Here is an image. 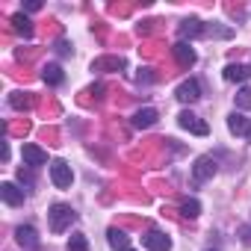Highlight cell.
Here are the masks:
<instances>
[{"instance_id": "6da1fadb", "label": "cell", "mask_w": 251, "mask_h": 251, "mask_svg": "<svg viewBox=\"0 0 251 251\" xmlns=\"http://www.w3.org/2000/svg\"><path fill=\"white\" fill-rule=\"evenodd\" d=\"M48 222H50V230H53V233H65V230L77 222V213H74L68 204H53L50 213H48Z\"/></svg>"}, {"instance_id": "7a4b0ae2", "label": "cell", "mask_w": 251, "mask_h": 251, "mask_svg": "<svg viewBox=\"0 0 251 251\" xmlns=\"http://www.w3.org/2000/svg\"><path fill=\"white\" fill-rule=\"evenodd\" d=\"M50 180H53V186H56V189H68V186H71V180H74L71 166H68L65 160H53V163H50Z\"/></svg>"}, {"instance_id": "3957f363", "label": "cell", "mask_w": 251, "mask_h": 251, "mask_svg": "<svg viewBox=\"0 0 251 251\" xmlns=\"http://www.w3.org/2000/svg\"><path fill=\"white\" fill-rule=\"evenodd\" d=\"M177 124L183 130H189V133H195V136H207L210 133V127H207V121H201L195 112H189V109H183L180 115H177Z\"/></svg>"}, {"instance_id": "277c9868", "label": "cell", "mask_w": 251, "mask_h": 251, "mask_svg": "<svg viewBox=\"0 0 251 251\" xmlns=\"http://www.w3.org/2000/svg\"><path fill=\"white\" fill-rule=\"evenodd\" d=\"M227 130L233 136H242V139L251 142V118H245L242 112H230L227 115Z\"/></svg>"}, {"instance_id": "5b68a950", "label": "cell", "mask_w": 251, "mask_h": 251, "mask_svg": "<svg viewBox=\"0 0 251 251\" xmlns=\"http://www.w3.org/2000/svg\"><path fill=\"white\" fill-rule=\"evenodd\" d=\"M216 172H219V166H216V160H213V157H198V160H195V166H192V175H195V180H198V183H204V180L216 177Z\"/></svg>"}, {"instance_id": "8992f818", "label": "cell", "mask_w": 251, "mask_h": 251, "mask_svg": "<svg viewBox=\"0 0 251 251\" xmlns=\"http://www.w3.org/2000/svg\"><path fill=\"white\" fill-rule=\"evenodd\" d=\"M142 245H145L148 251H169V248H172V239H169L163 230H148V233L142 236Z\"/></svg>"}, {"instance_id": "52a82bcc", "label": "cell", "mask_w": 251, "mask_h": 251, "mask_svg": "<svg viewBox=\"0 0 251 251\" xmlns=\"http://www.w3.org/2000/svg\"><path fill=\"white\" fill-rule=\"evenodd\" d=\"M198 98H201V83L198 80H183L177 86V100L180 103H195Z\"/></svg>"}, {"instance_id": "ba28073f", "label": "cell", "mask_w": 251, "mask_h": 251, "mask_svg": "<svg viewBox=\"0 0 251 251\" xmlns=\"http://www.w3.org/2000/svg\"><path fill=\"white\" fill-rule=\"evenodd\" d=\"M0 198L9 207H18V204H24V189H18V183H12V180H3L0 183Z\"/></svg>"}, {"instance_id": "9c48e42d", "label": "cell", "mask_w": 251, "mask_h": 251, "mask_svg": "<svg viewBox=\"0 0 251 251\" xmlns=\"http://www.w3.org/2000/svg\"><path fill=\"white\" fill-rule=\"evenodd\" d=\"M172 53H175V59L183 65V68H189V65H195V59H198V53H195V48L189 45V42H177L175 48H172Z\"/></svg>"}, {"instance_id": "30bf717a", "label": "cell", "mask_w": 251, "mask_h": 251, "mask_svg": "<svg viewBox=\"0 0 251 251\" xmlns=\"http://www.w3.org/2000/svg\"><path fill=\"white\" fill-rule=\"evenodd\" d=\"M15 236H18V245H21L24 251H36V248H39V233H36V227L21 225V227L15 230Z\"/></svg>"}, {"instance_id": "8fae6325", "label": "cell", "mask_w": 251, "mask_h": 251, "mask_svg": "<svg viewBox=\"0 0 251 251\" xmlns=\"http://www.w3.org/2000/svg\"><path fill=\"white\" fill-rule=\"evenodd\" d=\"M248 77H251V65H242V62L225 65V80L227 83H245Z\"/></svg>"}, {"instance_id": "7c38bea8", "label": "cell", "mask_w": 251, "mask_h": 251, "mask_svg": "<svg viewBox=\"0 0 251 251\" xmlns=\"http://www.w3.org/2000/svg\"><path fill=\"white\" fill-rule=\"evenodd\" d=\"M21 157L27 166H45L48 163V151H42L39 145H24L21 148Z\"/></svg>"}, {"instance_id": "4fadbf2b", "label": "cell", "mask_w": 251, "mask_h": 251, "mask_svg": "<svg viewBox=\"0 0 251 251\" xmlns=\"http://www.w3.org/2000/svg\"><path fill=\"white\" fill-rule=\"evenodd\" d=\"M177 33H180V42H186V39H195V36H204L207 30H204V24H201V21H195V18H189V21H183V24L177 27Z\"/></svg>"}, {"instance_id": "5bb4252c", "label": "cell", "mask_w": 251, "mask_h": 251, "mask_svg": "<svg viewBox=\"0 0 251 251\" xmlns=\"http://www.w3.org/2000/svg\"><path fill=\"white\" fill-rule=\"evenodd\" d=\"M121 68H124L121 56H100L92 62V71H121Z\"/></svg>"}, {"instance_id": "9a60e30c", "label": "cell", "mask_w": 251, "mask_h": 251, "mask_svg": "<svg viewBox=\"0 0 251 251\" xmlns=\"http://www.w3.org/2000/svg\"><path fill=\"white\" fill-rule=\"evenodd\" d=\"M151 124H157V109H151V106H145V109H139V112L133 115V127H139V130H145V127H151Z\"/></svg>"}, {"instance_id": "2e32d148", "label": "cell", "mask_w": 251, "mask_h": 251, "mask_svg": "<svg viewBox=\"0 0 251 251\" xmlns=\"http://www.w3.org/2000/svg\"><path fill=\"white\" fill-rule=\"evenodd\" d=\"M109 245L115 248V251H127L130 248V236L127 233H124V230H118V227H109Z\"/></svg>"}, {"instance_id": "e0dca14e", "label": "cell", "mask_w": 251, "mask_h": 251, "mask_svg": "<svg viewBox=\"0 0 251 251\" xmlns=\"http://www.w3.org/2000/svg\"><path fill=\"white\" fill-rule=\"evenodd\" d=\"M12 27H15V33H18V36H24V39H30V36H33V21H30L24 12L12 15Z\"/></svg>"}, {"instance_id": "ac0fdd59", "label": "cell", "mask_w": 251, "mask_h": 251, "mask_svg": "<svg viewBox=\"0 0 251 251\" xmlns=\"http://www.w3.org/2000/svg\"><path fill=\"white\" fill-rule=\"evenodd\" d=\"M42 80H45L48 86H59V83L65 80V74H62L59 65H45V68H42Z\"/></svg>"}, {"instance_id": "d6986e66", "label": "cell", "mask_w": 251, "mask_h": 251, "mask_svg": "<svg viewBox=\"0 0 251 251\" xmlns=\"http://www.w3.org/2000/svg\"><path fill=\"white\" fill-rule=\"evenodd\" d=\"M180 213H183L186 219H198V213H201V204H198L195 198H186V201L180 204Z\"/></svg>"}, {"instance_id": "ffe728a7", "label": "cell", "mask_w": 251, "mask_h": 251, "mask_svg": "<svg viewBox=\"0 0 251 251\" xmlns=\"http://www.w3.org/2000/svg\"><path fill=\"white\" fill-rule=\"evenodd\" d=\"M9 103H12L15 109H30V106H33V98H27L24 92H15V95H9Z\"/></svg>"}, {"instance_id": "44dd1931", "label": "cell", "mask_w": 251, "mask_h": 251, "mask_svg": "<svg viewBox=\"0 0 251 251\" xmlns=\"http://www.w3.org/2000/svg\"><path fill=\"white\" fill-rule=\"evenodd\" d=\"M68 251H89V239H86L83 233H74V236L68 239Z\"/></svg>"}, {"instance_id": "7402d4cb", "label": "cell", "mask_w": 251, "mask_h": 251, "mask_svg": "<svg viewBox=\"0 0 251 251\" xmlns=\"http://www.w3.org/2000/svg\"><path fill=\"white\" fill-rule=\"evenodd\" d=\"M236 106H239V109H248V106H251V89H248V86L236 92Z\"/></svg>"}, {"instance_id": "603a6c76", "label": "cell", "mask_w": 251, "mask_h": 251, "mask_svg": "<svg viewBox=\"0 0 251 251\" xmlns=\"http://www.w3.org/2000/svg\"><path fill=\"white\" fill-rule=\"evenodd\" d=\"M18 180H21L24 186H33V172H24V169H18Z\"/></svg>"}, {"instance_id": "cb8c5ba5", "label": "cell", "mask_w": 251, "mask_h": 251, "mask_svg": "<svg viewBox=\"0 0 251 251\" xmlns=\"http://www.w3.org/2000/svg\"><path fill=\"white\" fill-rule=\"evenodd\" d=\"M39 9H42L39 0H30V3H27V12H39Z\"/></svg>"}, {"instance_id": "d4e9b609", "label": "cell", "mask_w": 251, "mask_h": 251, "mask_svg": "<svg viewBox=\"0 0 251 251\" xmlns=\"http://www.w3.org/2000/svg\"><path fill=\"white\" fill-rule=\"evenodd\" d=\"M127 251H133V248H127Z\"/></svg>"}]
</instances>
